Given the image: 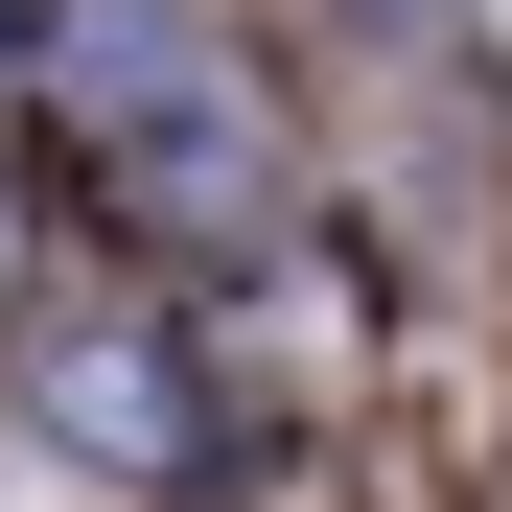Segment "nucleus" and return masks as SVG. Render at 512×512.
<instances>
[{
    "instance_id": "f03ea898",
    "label": "nucleus",
    "mask_w": 512,
    "mask_h": 512,
    "mask_svg": "<svg viewBox=\"0 0 512 512\" xmlns=\"http://www.w3.org/2000/svg\"><path fill=\"white\" fill-rule=\"evenodd\" d=\"M187 350H140V326H70L47 350V443L70 466H187V396H163Z\"/></svg>"
},
{
    "instance_id": "f257e3e1",
    "label": "nucleus",
    "mask_w": 512,
    "mask_h": 512,
    "mask_svg": "<svg viewBox=\"0 0 512 512\" xmlns=\"http://www.w3.org/2000/svg\"><path fill=\"white\" fill-rule=\"evenodd\" d=\"M47 140L117 210H163V233H256L280 210V117H256V70H233L210 0H70L47 24Z\"/></svg>"
}]
</instances>
